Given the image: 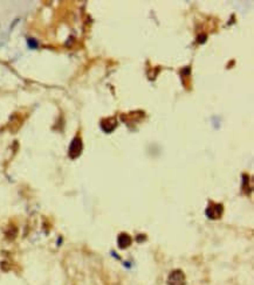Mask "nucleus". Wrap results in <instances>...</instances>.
<instances>
[{"label": "nucleus", "instance_id": "obj_5", "mask_svg": "<svg viewBox=\"0 0 254 285\" xmlns=\"http://www.w3.org/2000/svg\"><path fill=\"white\" fill-rule=\"evenodd\" d=\"M28 46H30V48H36V47H38V45H36V41L33 40V39H30V40H28Z\"/></svg>", "mask_w": 254, "mask_h": 285}, {"label": "nucleus", "instance_id": "obj_3", "mask_svg": "<svg viewBox=\"0 0 254 285\" xmlns=\"http://www.w3.org/2000/svg\"><path fill=\"white\" fill-rule=\"evenodd\" d=\"M81 152H82V140L80 137H75L69 145V152H68L69 157L75 159L81 154Z\"/></svg>", "mask_w": 254, "mask_h": 285}, {"label": "nucleus", "instance_id": "obj_1", "mask_svg": "<svg viewBox=\"0 0 254 285\" xmlns=\"http://www.w3.org/2000/svg\"><path fill=\"white\" fill-rule=\"evenodd\" d=\"M186 279L185 275L180 270H175L167 277V285H185Z\"/></svg>", "mask_w": 254, "mask_h": 285}, {"label": "nucleus", "instance_id": "obj_2", "mask_svg": "<svg viewBox=\"0 0 254 285\" xmlns=\"http://www.w3.org/2000/svg\"><path fill=\"white\" fill-rule=\"evenodd\" d=\"M223 210L224 207L220 204H211L206 209V215L208 219L211 220H218L219 217L223 215Z\"/></svg>", "mask_w": 254, "mask_h": 285}, {"label": "nucleus", "instance_id": "obj_4", "mask_svg": "<svg viewBox=\"0 0 254 285\" xmlns=\"http://www.w3.org/2000/svg\"><path fill=\"white\" fill-rule=\"evenodd\" d=\"M117 244L121 249H125L131 244V237L128 234H121L117 239Z\"/></svg>", "mask_w": 254, "mask_h": 285}]
</instances>
